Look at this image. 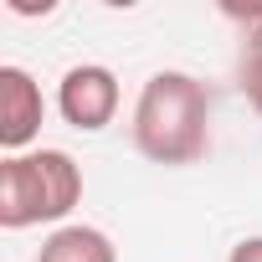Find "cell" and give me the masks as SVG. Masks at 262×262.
<instances>
[{
	"instance_id": "obj_1",
	"label": "cell",
	"mask_w": 262,
	"mask_h": 262,
	"mask_svg": "<svg viewBox=\"0 0 262 262\" xmlns=\"http://www.w3.org/2000/svg\"><path fill=\"white\" fill-rule=\"evenodd\" d=\"M211 144V93L190 72H155L134 103V149L155 165H195Z\"/></svg>"
},
{
	"instance_id": "obj_2",
	"label": "cell",
	"mask_w": 262,
	"mask_h": 262,
	"mask_svg": "<svg viewBox=\"0 0 262 262\" xmlns=\"http://www.w3.org/2000/svg\"><path fill=\"white\" fill-rule=\"evenodd\" d=\"M82 201V170L67 149H31L0 160V226L26 231L41 221L72 216Z\"/></svg>"
},
{
	"instance_id": "obj_3",
	"label": "cell",
	"mask_w": 262,
	"mask_h": 262,
	"mask_svg": "<svg viewBox=\"0 0 262 262\" xmlns=\"http://www.w3.org/2000/svg\"><path fill=\"white\" fill-rule=\"evenodd\" d=\"M57 108L72 128L82 134H98V128L113 123L118 113V77L98 62H82V67H67L62 82H57Z\"/></svg>"
},
{
	"instance_id": "obj_4",
	"label": "cell",
	"mask_w": 262,
	"mask_h": 262,
	"mask_svg": "<svg viewBox=\"0 0 262 262\" xmlns=\"http://www.w3.org/2000/svg\"><path fill=\"white\" fill-rule=\"evenodd\" d=\"M41 88L26 67H0V144L11 155H26V144L41 134Z\"/></svg>"
},
{
	"instance_id": "obj_5",
	"label": "cell",
	"mask_w": 262,
	"mask_h": 262,
	"mask_svg": "<svg viewBox=\"0 0 262 262\" xmlns=\"http://www.w3.org/2000/svg\"><path fill=\"white\" fill-rule=\"evenodd\" d=\"M36 262H118V252H113L108 231L77 221V226H57V231L41 242Z\"/></svg>"
},
{
	"instance_id": "obj_6",
	"label": "cell",
	"mask_w": 262,
	"mask_h": 262,
	"mask_svg": "<svg viewBox=\"0 0 262 262\" xmlns=\"http://www.w3.org/2000/svg\"><path fill=\"white\" fill-rule=\"evenodd\" d=\"M242 93L262 113V47H247V57H242Z\"/></svg>"
},
{
	"instance_id": "obj_7",
	"label": "cell",
	"mask_w": 262,
	"mask_h": 262,
	"mask_svg": "<svg viewBox=\"0 0 262 262\" xmlns=\"http://www.w3.org/2000/svg\"><path fill=\"white\" fill-rule=\"evenodd\" d=\"M226 262H262V236H247V242H236Z\"/></svg>"
},
{
	"instance_id": "obj_8",
	"label": "cell",
	"mask_w": 262,
	"mask_h": 262,
	"mask_svg": "<svg viewBox=\"0 0 262 262\" xmlns=\"http://www.w3.org/2000/svg\"><path fill=\"white\" fill-rule=\"evenodd\" d=\"M247 47H262V16L252 21V41H247Z\"/></svg>"
}]
</instances>
